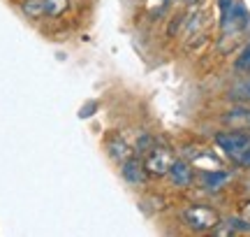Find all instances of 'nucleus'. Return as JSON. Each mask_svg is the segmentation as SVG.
<instances>
[{
    "label": "nucleus",
    "instance_id": "nucleus-14",
    "mask_svg": "<svg viewBox=\"0 0 250 237\" xmlns=\"http://www.w3.org/2000/svg\"><path fill=\"white\" fill-rule=\"evenodd\" d=\"M171 0H148V12H151L153 17H158V14H162L165 9H167V5H169Z\"/></svg>",
    "mask_w": 250,
    "mask_h": 237
},
{
    "label": "nucleus",
    "instance_id": "nucleus-12",
    "mask_svg": "<svg viewBox=\"0 0 250 237\" xmlns=\"http://www.w3.org/2000/svg\"><path fill=\"white\" fill-rule=\"evenodd\" d=\"M234 70L241 74H250V42L241 49V54L236 56V61H234Z\"/></svg>",
    "mask_w": 250,
    "mask_h": 237
},
{
    "label": "nucleus",
    "instance_id": "nucleus-4",
    "mask_svg": "<svg viewBox=\"0 0 250 237\" xmlns=\"http://www.w3.org/2000/svg\"><path fill=\"white\" fill-rule=\"evenodd\" d=\"M215 144L223 149L227 156H232L234 161L250 146V135L243 130H229V133H218L215 135Z\"/></svg>",
    "mask_w": 250,
    "mask_h": 237
},
{
    "label": "nucleus",
    "instance_id": "nucleus-19",
    "mask_svg": "<svg viewBox=\"0 0 250 237\" xmlns=\"http://www.w3.org/2000/svg\"><path fill=\"white\" fill-rule=\"evenodd\" d=\"M183 2H195V0H183Z\"/></svg>",
    "mask_w": 250,
    "mask_h": 237
},
{
    "label": "nucleus",
    "instance_id": "nucleus-17",
    "mask_svg": "<svg viewBox=\"0 0 250 237\" xmlns=\"http://www.w3.org/2000/svg\"><path fill=\"white\" fill-rule=\"evenodd\" d=\"M236 163L241 165V167H250V146L243 151L241 156H239V158H236Z\"/></svg>",
    "mask_w": 250,
    "mask_h": 237
},
{
    "label": "nucleus",
    "instance_id": "nucleus-11",
    "mask_svg": "<svg viewBox=\"0 0 250 237\" xmlns=\"http://www.w3.org/2000/svg\"><path fill=\"white\" fill-rule=\"evenodd\" d=\"M229 98L236 102H250V79H243V82H239L236 86H232Z\"/></svg>",
    "mask_w": 250,
    "mask_h": 237
},
{
    "label": "nucleus",
    "instance_id": "nucleus-1",
    "mask_svg": "<svg viewBox=\"0 0 250 237\" xmlns=\"http://www.w3.org/2000/svg\"><path fill=\"white\" fill-rule=\"evenodd\" d=\"M220 7V28H223V37H236L243 33L250 24L248 9L236 0H218Z\"/></svg>",
    "mask_w": 250,
    "mask_h": 237
},
{
    "label": "nucleus",
    "instance_id": "nucleus-3",
    "mask_svg": "<svg viewBox=\"0 0 250 237\" xmlns=\"http://www.w3.org/2000/svg\"><path fill=\"white\" fill-rule=\"evenodd\" d=\"M174 163V156L167 146H158L153 144L148 151H146V158H144V167L146 172L153 174V177H162V174H169V167Z\"/></svg>",
    "mask_w": 250,
    "mask_h": 237
},
{
    "label": "nucleus",
    "instance_id": "nucleus-10",
    "mask_svg": "<svg viewBox=\"0 0 250 237\" xmlns=\"http://www.w3.org/2000/svg\"><path fill=\"white\" fill-rule=\"evenodd\" d=\"M21 12H23L28 19L44 17V0H23V2H21Z\"/></svg>",
    "mask_w": 250,
    "mask_h": 237
},
{
    "label": "nucleus",
    "instance_id": "nucleus-2",
    "mask_svg": "<svg viewBox=\"0 0 250 237\" xmlns=\"http://www.w3.org/2000/svg\"><path fill=\"white\" fill-rule=\"evenodd\" d=\"M183 221L190 230L195 233H211V230L220 223V214L213 207H206V205H192L183 212Z\"/></svg>",
    "mask_w": 250,
    "mask_h": 237
},
{
    "label": "nucleus",
    "instance_id": "nucleus-5",
    "mask_svg": "<svg viewBox=\"0 0 250 237\" xmlns=\"http://www.w3.org/2000/svg\"><path fill=\"white\" fill-rule=\"evenodd\" d=\"M107 151H109V156H111L116 163L123 165L127 158H132V151H134V149L127 144V140H125L123 135L114 133V135H109V140H107Z\"/></svg>",
    "mask_w": 250,
    "mask_h": 237
},
{
    "label": "nucleus",
    "instance_id": "nucleus-16",
    "mask_svg": "<svg viewBox=\"0 0 250 237\" xmlns=\"http://www.w3.org/2000/svg\"><path fill=\"white\" fill-rule=\"evenodd\" d=\"M188 21V14H179V17H174V21H171V26L167 28V33H169V37H174L176 33H179V28L186 26Z\"/></svg>",
    "mask_w": 250,
    "mask_h": 237
},
{
    "label": "nucleus",
    "instance_id": "nucleus-6",
    "mask_svg": "<svg viewBox=\"0 0 250 237\" xmlns=\"http://www.w3.org/2000/svg\"><path fill=\"white\" fill-rule=\"evenodd\" d=\"M121 174H123L125 182L132 184V186H144V182H146V167H144V163L139 158H134V156L123 163Z\"/></svg>",
    "mask_w": 250,
    "mask_h": 237
},
{
    "label": "nucleus",
    "instance_id": "nucleus-8",
    "mask_svg": "<svg viewBox=\"0 0 250 237\" xmlns=\"http://www.w3.org/2000/svg\"><path fill=\"white\" fill-rule=\"evenodd\" d=\"M223 121L234 130H250V110L248 107H236L229 110L223 117Z\"/></svg>",
    "mask_w": 250,
    "mask_h": 237
},
{
    "label": "nucleus",
    "instance_id": "nucleus-15",
    "mask_svg": "<svg viewBox=\"0 0 250 237\" xmlns=\"http://www.w3.org/2000/svg\"><path fill=\"white\" fill-rule=\"evenodd\" d=\"M153 144H155V142H153L151 135H142L139 140H137V144H134V151H137V154H146Z\"/></svg>",
    "mask_w": 250,
    "mask_h": 237
},
{
    "label": "nucleus",
    "instance_id": "nucleus-9",
    "mask_svg": "<svg viewBox=\"0 0 250 237\" xmlns=\"http://www.w3.org/2000/svg\"><path fill=\"white\" fill-rule=\"evenodd\" d=\"M227 179H229V172H225V170H211V172H204V177H202L204 189H208V191L223 189L225 184H227Z\"/></svg>",
    "mask_w": 250,
    "mask_h": 237
},
{
    "label": "nucleus",
    "instance_id": "nucleus-18",
    "mask_svg": "<svg viewBox=\"0 0 250 237\" xmlns=\"http://www.w3.org/2000/svg\"><path fill=\"white\" fill-rule=\"evenodd\" d=\"M239 216H241V219L250 226V200H248V202H243V205H241V212H239Z\"/></svg>",
    "mask_w": 250,
    "mask_h": 237
},
{
    "label": "nucleus",
    "instance_id": "nucleus-13",
    "mask_svg": "<svg viewBox=\"0 0 250 237\" xmlns=\"http://www.w3.org/2000/svg\"><path fill=\"white\" fill-rule=\"evenodd\" d=\"M67 5L70 0H44V17H61Z\"/></svg>",
    "mask_w": 250,
    "mask_h": 237
},
{
    "label": "nucleus",
    "instance_id": "nucleus-7",
    "mask_svg": "<svg viewBox=\"0 0 250 237\" xmlns=\"http://www.w3.org/2000/svg\"><path fill=\"white\" fill-rule=\"evenodd\" d=\"M169 179L174 186H179V189H186L192 184V165L188 163V161H174L169 167Z\"/></svg>",
    "mask_w": 250,
    "mask_h": 237
}]
</instances>
